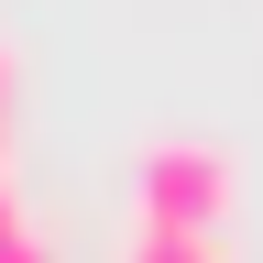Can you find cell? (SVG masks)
<instances>
[{
    "label": "cell",
    "mask_w": 263,
    "mask_h": 263,
    "mask_svg": "<svg viewBox=\"0 0 263 263\" xmlns=\"http://www.w3.org/2000/svg\"><path fill=\"white\" fill-rule=\"evenodd\" d=\"M0 143H11V55H0Z\"/></svg>",
    "instance_id": "obj_3"
},
{
    "label": "cell",
    "mask_w": 263,
    "mask_h": 263,
    "mask_svg": "<svg viewBox=\"0 0 263 263\" xmlns=\"http://www.w3.org/2000/svg\"><path fill=\"white\" fill-rule=\"evenodd\" d=\"M230 197H241V164H230L219 143H143V164H132V230L219 241Z\"/></svg>",
    "instance_id": "obj_1"
},
{
    "label": "cell",
    "mask_w": 263,
    "mask_h": 263,
    "mask_svg": "<svg viewBox=\"0 0 263 263\" xmlns=\"http://www.w3.org/2000/svg\"><path fill=\"white\" fill-rule=\"evenodd\" d=\"M121 263H219V241H176V230H132Z\"/></svg>",
    "instance_id": "obj_2"
}]
</instances>
